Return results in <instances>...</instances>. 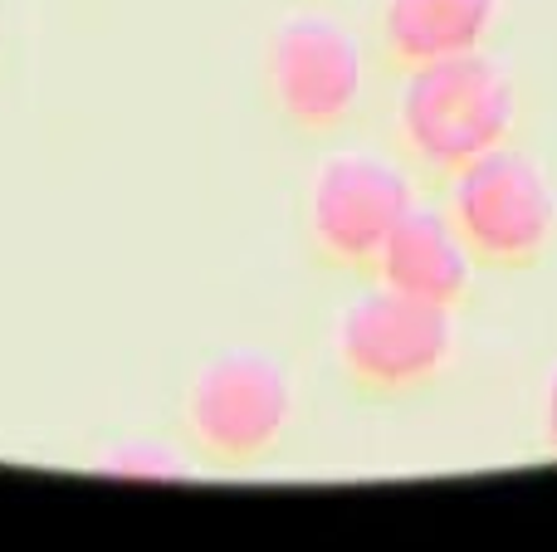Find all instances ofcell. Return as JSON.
I'll list each match as a JSON object with an SVG mask.
<instances>
[{
    "mask_svg": "<svg viewBox=\"0 0 557 552\" xmlns=\"http://www.w3.org/2000/svg\"><path fill=\"white\" fill-rule=\"evenodd\" d=\"M372 35L327 0H294L260 39V103L278 133L298 142H337L367 127L376 108Z\"/></svg>",
    "mask_w": 557,
    "mask_h": 552,
    "instance_id": "obj_1",
    "label": "cell"
},
{
    "mask_svg": "<svg viewBox=\"0 0 557 552\" xmlns=\"http://www.w3.org/2000/svg\"><path fill=\"white\" fill-rule=\"evenodd\" d=\"M523 123L529 88L494 49H470L392 74L386 142L421 176V186H441L480 152L523 137Z\"/></svg>",
    "mask_w": 557,
    "mask_h": 552,
    "instance_id": "obj_2",
    "label": "cell"
},
{
    "mask_svg": "<svg viewBox=\"0 0 557 552\" xmlns=\"http://www.w3.org/2000/svg\"><path fill=\"white\" fill-rule=\"evenodd\" d=\"M298 381L278 352L231 342L191 367L176 401V436L191 446L201 475H260L294 446Z\"/></svg>",
    "mask_w": 557,
    "mask_h": 552,
    "instance_id": "obj_3",
    "label": "cell"
},
{
    "mask_svg": "<svg viewBox=\"0 0 557 552\" xmlns=\"http://www.w3.org/2000/svg\"><path fill=\"white\" fill-rule=\"evenodd\" d=\"M327 362L337 387L362 406L421 401L460 362V313L362 279L333 309Z\"/></svg>",
    "mask_w": 557,
    "mask_h": 552,
    "instance_id": "obj_4",
    "label": "cell"
},
{
    "mask_svg": "<svg viewBox=\"0 0 557 552\" xmlns=\"http://www.w3.org/2000/svg\"><path fill=\"white\" fill-rule=\"evenodd\" d=\"M421 196V176L401 162L392 142H323L304 186H298V250L318 274L367 279L411 201Z\"/></svg>",
    "mask_w": 557,
    "mask_h": 552,
    "instance_id": "obj_5",
    "label": "cell"
},
{
    "mask_svg": "<svg viewBox=\"0 0 557 552\" xmlns=\"http://www.w3.org/2000/svg\"><path fill=\"white\" fill-rule=\"evenodd\" d=\"M445 215L465 250L490 274H529L557 244V186L548 162L523 137L499 142L450 172L441 186Z\"/></svg>",
    "mask_w": 557,
    "mask_h": 552,
    "instance_id": "obj_6",
    "label": "cell"
},
{
    "mask_svg": "<svg viewBox=\"0 0 557 552\" xmlns=\"http://www.w3.org/2000/svg\"><path fill=\"white\" fill-rule=\"evenodd\" d=\"M474 274H480V264L470 260L460 230L445 215L441 196L421 191L411 201V211L396 221V230L386 235L367 279L386 284L396 293H411V299L465 313L474 303Z\"/></svg>",
    "mask_w": 557,
    "mask_h": 552,
    "instance_id": "obj_7",
    "label": "cell"
},
{
    "mask_svg": "<svg viewBox=\"0 0 557 552\" xmlns=\"http://www.w3.org/2000/svg\"><path fill=\"white\" fill-rule=\"evenodd\" d=\"M509 0H372V35L382 74H406L450 54L490 49L504 29Z\"/></svg>",
    "mask_w": 557,
    "mask_h": 552,
    "instance_id": "obj_8",
    "label": "cell"
},
{
    "mask_svg": "<svg viewBox=\"0 0 557 552\" xmlns=\"http://www.w3.org/2000/svg\"><path fill=\"white\" fill-rule=\"evenodd\" d=\"M84 469L108 479H196L191 446L182 436H157V430H137V436H113L103 446H94V455L84 460Z\"/></svg>",
    "mask_w": 557,
    "mask_h": 552,
    "instance_id": "obj_9",
    "label": "cell"
},
{
    "mask_svg": "<svg viewBox=\"0 0 557 552\" xmlns=\"http://www.w3.org/2000/svg\"><path fill=\"white\" fill-rule=\"evenodd\" d=\"M533 430H539V446L543 455L557 460V357L543 367L539 381V406H533Z\"/></svg>",
    "mask_w": 557,
    "mask_h": 552,
    "instance_id": "obj_10",
    "label": "cell"
},
{
    "mask_svg": "<svg viewBox=\"0 0 557 552\" xmlns=\"http://www.w3.org/2000/svg\"><path fill=\"white\" fill-rule=\"evenodd\" d=\"M0 49H5V10H0Z\"/></svg>",
    "mask_w": 557,
    "mask_h": 552,
    "instance_id": "obj_11",
    "label": "cell"
}]
</instances>
